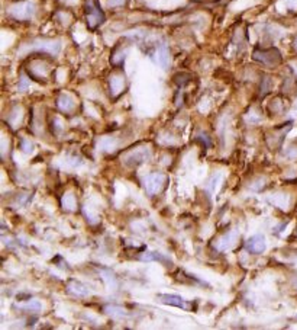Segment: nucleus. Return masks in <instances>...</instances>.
Instances as JSON below:
<instances>
[{
    "mask_svg": "<svg viewBox=\"0 0 297 330\" xmlns=\"http://www.w3.org/2000/svg\"><path fill=\"white\" fill-rule=\"evenodd\" d=\"M152 157V151L149 147L147 145H142V147H137V148H132L129 151H126L123 156H122V162L123 165L128 166V167H137V166L144 165L147 162H149Z\"/></svg>",
    "mask_w": 297,
    "mask_h": 330,
    "instance_id": "1",
    "label": "nucleus"
},
{
    "mask_svg": "<svg viewBox=\"0 0 297 330\" xmlns=\"http://www.w3.org/2000/svg\"><path fill=\"white\" fill-rule=\"evenodd\" d=\"M84 10H86V21H87V25L90 29H96L97 26L103 24L105 13L102 12L97 0H86Z\"/></svg>",
    "mask_w": 297,
    "mask_h": 330,
    "instance_id": "2",
    "label": "nucleus"
},
{
    "mask_svg": "<svg viewBox=\"0 0 297 330\" xmlns=\"http://www.w3.org/2000/svg\"><path fill=\"white\" fill-rule=\"evenodd\" d=\"M35 4L32 1L15 3L9 7V15L16 21H29L35 15Z\"/></svg>",
    "mask_w": 297,
    "mask_h": 330,
    "instance_id": "3",
    "label": "nucleus"
},
{
    "mask_svg": "<svg viewBox=\"0 0 297 330\" xmlns=\"http://www.w3.org/2000/svg\"><path fill=\"white\" fill-rule=\"evenodd\" d=\"M254 60L268 66V67H275L277 64L281 63V54L275 48H267V49H255L254 51Z\"/></svg>",
    "mask_w": 297,
    "mask_h": 330,
    "instance_id": "4",
    "label": "nucleus"
},
{
    "mask_svg": "<svg viewBox=\"0 0 297 330\" xmlns=\"http://www.w3.org/2000/svg\"><path fill=\"white\" fill-rule=\"evenodd\" d=\"M28 49L57 55L61 49V43L58 40H35L34 43H31L25 47V51H28Z\"/></svg>",
    "mask_w": 297,
    "mask_h": 330,
    "instance_id": "5",
    "label": "nucleus"
},
{
    "mask_svg": "<svg viewBox=\"0 0 297 330\" xmlns=\"http://www.w3.org/2000/svg\"><path fill=\"white\" fill-rule=\"evenodd\" d=\"M239 238V232L238 230H229L228 233L222 235L221 237H218L213 243L215 249L218 252H228L230 249L235 247L236 241Z\"/></svg>",
    "mask_w": 297,
    "mask_h": 330,
    "instance_id": "6",
    "label": "nucleus"
},
{
    "mask_svg": "<svg viewBox=\"0 0 297 330\" xmlns=\"http://www.w3.org/2000/svg\"><path fill=\"white\" fill-rule=\"evenodd\" d=\"M164 182H165V176L162 173H149L144 178L142 184H144V188L147 190L148 195H155L158 193L162 187H164Z\"/></svg>",
    "mask_w": 297,
    "mask_h": 330,
    "instance_id": "7",
    "label": "nucleus"
},
{
    "mask_svg": "<svg viewBox=\"0 0 297 330\" xmlns=\"http://www.w3.org/2000/svg\"><path fill=\"white\" fill-rule=\"evenodd\" d=\"M158 298H160L162 304H167V306L179 307V308H184V310H188V311L193 310V304L186 301L183 297H180L177 294H161Z\"/></svg>",
    "mask_w": 297,
    "mask_h": 330,
    "instance_id": "8",
    "label": "nucleus"
},
{
    "mask_svg": "<svg viewBox=\"0 0 297 330\" xmlns=\"http://www.w3.org/2000/svg\"><path fill=\"white\" fill-rule=\"evenodd\" d=\"M152 58L157 64H160L162 69H168L170 67V63H171V57H170V51L167 46H162L160 44L158 47L155 48V51L152 52Z\"/></svg>",
    "mask_w": 297,
    "mask_h": 330,
    "instance_id": "9",
    "label": "nucleus"
},
{
    "mask_svg": "<svg viewBox=\"0 0 297 330\" xmlns=\"http://www.w3.org/2000/svg\"><path fill=\"white\" fill-rule=\"evenodd\" d=\"M247 250L251 252V253H255V255H260V253H264L265 247H267V243H265V238L262 235H255L252 236L247 244H245Z\"/></svg>",
    "mask_w": 297,
    "mask_h": 330,
    "instance_id": "10",
    "label": "nucleus"
},
{
    "mask_svg": "<svg viewBox=\"0 0 297 330\" xmlns=\"http://www.w3.org/2000/svg\"><path fill=\"white\" fill-rule=\"evenodd\" d=\"M67 291L74 297H87L90 294V289L87 288V285L77 280H70L67 283Z\"/></svg>",
    "mask_w": 297,
    "mask_h": 330,
    "instance_id": "11",
    "label": "nucleus"
},
{
    "mask_svg": "<svg viewBox=\"0 0 297 330\" xmlns=\"http://www.w3.org/2000/svg\"><path fill=\"white\" fill-rule=\"evenodd\" d=\"M109 85H111V92H112V94L116 97V96H119V94L125 91L126 80H125L123 74H120V73H114L113 76L111 77Z\"/></svg>",
    "mask_w": 297,
    "mask_h": 330,
    "instance_id": "12",
    "label": "nucleus"
},
{
    "mask_svg": "<svg viewBox=\"0 0 297 330\" xmlns=\"http://www.w3.org/2000/svg\"><path fill=\"white\" fill-rule=\"evenodd\" d=\"M57 106L61 112H73L75 109V100L71 94H61L57 97Z\"/></svg>",
    "mask_w": 297,
    "mask_h": 330,
    "instance_id": "13",
    "label": "nucleus"
},
{
    "mask_svg": "<svg viewBox=\"0 0 297 330\" xmlns=\"http://www.w3.org/2000/svg\"><path fill=\"white\" fill-rule=\"evenodd\" d=\"M61 205H63V208L66 210V211H75V207H77V199H75V196L71 193V192H67V193H64L63 195V198H61Z\"/></svg>",
    "mask_w": 297,
    "mask_h": 330,
    "instance_id": "14",
    "label": "nucleus"
},
{
    "mask_svg": "<svg viewBox=\"0 0 297 330\" xmlns=\"http://www.w3.org/2000/svg\"><path fill=\"white\" fill-rule=\"evenodd\" d=\"M116 145H117V141L114 140L113 137H105V139L99 140V142H97V148L100 151H105V153H109V151L114 150Z\"/></svg>",
    "mask_w": 297,
    "mask_h": 330,
    "instance_id": "15",
    "label": "nucleus"
},
{
    "mask_svg": "<svg viewBox=\"0 0 297 330\" xmlns=\"http://www.w3.org/2000/svg\"><path fill=\"white\" fill-rule=\"evenodd\" d=\"M31 70H32L34 76H35L37 79H44L46 74H48L49 67H48V64H45L44 61H37V63H34V64L31 66Z\"/></svg>",
    "mask_w": 297,
    "mask_h": 330,
    "instance_id": "16",
    "label": "nucleus"
},
{
    "mask_svg": "<svg viewBox=\"0 0 297 330\" xmlns=\"http://www.w3.org/2000/svg\"><path fill=\"white\" fill-rule=\"evenodd\" d=\"M141 260H145V262H165V263H171V260L168 258H165L162 253L158 252H145L142 256H139Z\"/></svg>",
    "mask_w": 297,
    "mask_h": 330,
    "instance_id": "17",
    "label": "nucleus"
},
{
    "mask_svg": "<svg viewBox=\"0 0 297 330\" xmlns=\"http://www.w3.org/2000/svg\"><path fill=\"white\" fill-rule=\"evenodd\" d=\"M100 275L103 278V281L106 283V285L111 288V289H114L117 286V280H116V275L111 269H100Z\"/></svg>",
    "mask_w": 297,
    "mask_h": 330,
    "instance_id": "18",
    "label": "nucleus"
},
{
    "mask_svg": "<svg viewBox=\"0 0 297 330\" xmlns=\"http://www.w3.org/2000/svg\"><path fill=\"white\" fill-rule=\"evenodd\" d=\"M221 179H222V175H221V173H215V175L209 179V182H207V185H206V192H207L209 195H213V193H215V190L218 189L219 184H221Z\"/></svg>",
    "mask_w": 297,
    "mask_h": 330,
    "instance_id": "19",
    "label": "nucleus"
},
{
    "mask_svg": "<svg viewBox=\"0 0 297 330\" xmlns=\"http://www.w3.org/2000/svg\"><path fill=\"white\" fill-rule=\"evenodd\" d=\"M105 311H106L108 314L113 316V317H117V319H120V317H126V316H128V311L120 306H112V304H109V306L105 307Z\"/></svg>",
    "mask_w": 297,
    "mask_h": 330,
    "instance_id": "20",
    "label": "nucleus"
},
{
    "mask_svg": "<svg viewBox=\"0 0 297 330\" xmlns=\"http://www.w3.org/2000/svg\"><path fill=\"white\" fill-rule=\"evenodd\" d=\"M22 117H23L22 109H21L19 106H15V108L12 109V112H10V118H9V122H10V127L16 128V127H18V124L21 122V119H22Z\"/></svg>",
    "mask_w": 297,
    "mask_h": 330,
    "instance_id": "21",
    "label": "nucleus"
},
{
    "mask_svg": "<svg viewBox=\"0 0 297 330\" xmlns=\"http://www.w3.org/2000/svg\"><path fill=\"white\" fill-rule=\"evenodd\" d=\"M21 310H26L29 313H39L42 310V304L38 300H29L26 304L21 306Z\"/></svg>",
    "mask_w": 297,
    "mask_h": 330,
    "instance_id": "22",
    "label": "nucleus"
},
{
    "mask_svg": "<svg viewBox=\"0 0 297 330\" xmlns=\"http://www.w3.org/2000/svg\"><path fill=\"white\" fill-rule=\"evenodd\" d=\"M274 204L280 208H286L289 204V198L283 193H275L274 195Z\"/></svg>",
    "mask_w": 297,
    "mask_h": 330,
    "instance_id": "23",
    "label": "nucleus"
},
{
    "mask_svg": "<svg viewBox=\"0 0 297 330\" xmlns=\"http://www.w3.org/2000/svg\"><path fill=\"white\" fill-rule=\"evenodd\" d=\"M21 150H22L25 154H31V153L34 151V144L29 141V140L23 139L22 141H21Z\"/></svg>",
    "mask_w": 297,
    "mask_h": 330,
    "instance_id": "24",
    "label": "nucleus"
},
{
    "mask_svg": "<svg viewBox=\"0 0 297 330\" xmlns=\"http://www.w3.org/2000/svg\"><path fill=\"white\" fill-rule=\"evenodd\" d=\"M67 165L70 167H78L80 165H83V159L78 157V156H69L67 157Z\"/></svg>",
    "mask_w": 297,
    "mask_h": 330,
    "instance_id": "25",
    "label": "nucleus"
},
{
    "mask_svg": "<svg viewBox=\"0 0 297 330\" xmlns=\"http://www.w3.org/2000/svg\"><path fill=\"white\" fill-rule=\"evenodd\" d=\"M89 210H90L89 205H84V207H83V212H84V215L87 217V220H89L90 223H94V224H96V223H97V215H96L93 211L90 212Z\"/></svg>",
    "mask_w": 297,
    "mask_h": 330,
    "instance_id": "26",
    "label": "nucleus"
},
{
    "mask_svg": "<svg viewBox=\"0 0 297 330\" xmlns=\"http://www.w3.org/2000/svg\"><path fill=\"white\" fill-rule=\"evenodd\" d=\"M197 140L199 141H202L203 144H205L206 148H209V147H212V140H210V137L207 136V134H205V133H202L199 137H197Z\"/></svg>",
    "mask_w": 297,
    "mask_h": 330,
    "instance_id": "27",
    "label": "nucleus"
},
{
    "mask_svg": "<svg viewBox=\"0 0 297 330\" xmlns=\"http://www.w3.org/2000/svg\"><path fill=\"white\" fill-rule=\"evenodd\" d=\"M28 88H29L28 77H26V76H22V77H21V82H19V92H25Z\"/></svg>",
    "mask_w": 297,
    "mask_h": 330,
    "instance_id": "28",
    "label": "nucleus"
},
{
    "mask_svg": "<svg viewBox=\"0 0 297 330\" xmlns=\"http://www.w3.org/2000/svg\"><path fill=\"white\" fill-rule=\"evenodd\" d=\"M31 199H32V195H31V193H25V196L22 195V196L19 198V204H21V205H26Z\"/></svg>",
    "mask_w": 297,
    "mask_h": 330,
    "instance_id": "29",
    "label": "nucleus"
},
{
    "mask_svg": "<svg viewBox=\"0 0 297 330\" xmlns=\"http://www.w3.org/2000/svg\"><path fill=\"white\" fill-rule=\"evenodd\" d=\"M287 9H297V0H284Z\"/></svg>",
    "mask_w": 297,
    "mask_h": 330,
    "instance_id": "30",
    "label": "nucleus"
},
{
    "mask_svg": "<svg viewBox=\"0 0 297 330\" xmlns=\"http://www.w3.org/2000/svg\"><path fill=\"white\" fill-rule=\"evenodd\" d=\"M125 1L126 0H109V6H122V4H125Z\"/></svg>",
    "mask_w": 297,
    "mask_h": 330,
    "instance_id": "31",
    "label": "nucleus"
},
{
    "mask_svg": "<svg viewBox=\"0 0 297 330\" xmlns=\"http://www.w3.org/2000/svg\"><path fill=\"white\" fill-rule=\"evenodd\" d=\"M293 286H295V288L297 289V277H295V278H293Z\"/></svg>",
    "mask_w": 297,
    "mask_h": 330,
    "instance_id": "32",
    "label": "nucleus"
},
{
    "mask_svg": "<svg viewBox=\"0 0 297 330\" xmlns=\"http://www.w3.org/2000/svg\"><path fill=\"white\" fill-rule=\"evenodd\" d=\"M295 47H296V49H297V40H296V41H295Z\"/></svg>",
    "mask_w": 297,
    "mask_h": 330,
    "instance_id": "33",
    "label": "nucleus"
}]
</instances>
